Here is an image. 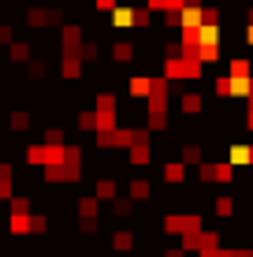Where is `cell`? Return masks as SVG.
<instances>
[{
	"label": "cell",
	"instance_id": "cell-1",
	"mask_svg": "<svg viewBox=\"0 0 253 257\" xmlns=\"http://www.w3.org/2000/svg\"><path fill=\"white\" fill-rule=\"evenodd\" d=\"M197 179L201 183H231L234 179V164L231 161H201L197 164Z\"/></svg>",
	"mask_w": 253,
	"mask_h": 257
},
{
	"label": "cell",
	"instance_id": "cell-11",
	"mask_svg": "<svg viewBox=\"0 0 253 257\" xmlns=\"http://www.w3.org/2000/svg\"><path fill=\"white\" fill-rule=\"evenodd\" d=\"M75 123H78V131H97V112L93 108H78Z\"/></svg>",
	"mask_w": 253,
	"mask_h": 257
},
{
	"label": "cell",
	"instance_id": "cell-15",
	"mask_svg": "<svg viewBox=\"0 0 253 257\" xmlns=\"http://www.w3.org/2000/svg\"><path fill=\"white\" fill-rule=\"evenodd\" d=\"M8 52H12L15 64H26V60H30V41H12V45H8Z\"/></svg>",
	"mask_w": 253,
	"mask_h": 257
},
{
	"label": "cell",
	"instance_id": "cell-18",
	"mask_svg": "<svg viewBox=\"0 0 253 257\" xmlns=\"http://www.w3.org/2000/svg\"><path fill=\"white\" fill-rule=\"evenodd\" d=\"M93 194H97V198H101V201H108V198H116V179H97V190H93Z\"/></svg>",
	"mask_w": 253,
	"mask_h": 257
},
{
	"label": "cell",
	"instance_id": "cell-8",
	"mask_svg": "<svg viewBox=\"0 0 253 257\" xmlns=\"http://www.w3.org/2000/svg\"><path fill=\"white\" fill-rule=\"evenodd\" d=\"M60 75H64V78H71V82H75V78H82V60H78L75 52H64V64H60Z\"/></svg>",
	"mask_w": 253,
	"mask_h": 257
},
{
	"label": "cell",
	"instance_id": "cell-7",
	"mask_svg": "<svg viewBox=\"0 0 253 257\" xmlns=\"http://www.w3.org/2000/svg\"><path fill=\"white\" fill-rule=\"evenodd\" d=\"M160 172H164V183H175V187L186 183V164H182V161H164Z\"/></svg>",
	"mask_w": 253,
	"mask_h": 257
},
{
	"label": "cell",
	"instance_id": "cell-6",
	"mask_svg": "<svg viewBox=\"0 0 253 257\" xmlns=\"http://www.w3.org/2000/svg\"><path fill=\"white\" fill-rule=\"evenodd\" d=\"M149 90H153V78L149 75H134V78H130V86H127V93L134 97V101H145Z\"/></svg>",
	"mask_w": 253,
	"mask_h": 257
},
{
	"label": "cell",
	"instance_id": "cell-12",
	"mask_svg": "<svg viewBox=\"0 0 253 257\" xmlns=\"http://www.w3.org/2000/svg\"><path fill=\"white\" fill-rule=\"evenodd\" d=\"M112 60H116V64L134 60V45H130V41H116V45H112Z\"/></svg>",
	"mask_w": 253,
	"mask_h": 257
},
{
	"label": "cell",
	"instance_id": "cell-5",
	"mask_svg": "<svg viewBox=\"0 0 253 257\" xmlns=\"http://www.w3.org/2000/svg\"><path fill=\"white\" fill-rule=\"evenodd\" d=\"M179 161L186 164V168L190 164H201L205 161V149L197 146V142H179Z\"/></svg>",
	"mask_w": 253,
	"mask_h": 257
},
{
	"label": "cell",
	"instance_id": "cell-3",
	"mask_svg": "<svg viewBox=\"0 0 253 257\" xmlns=\"http://www.w3.org/2000/svg\"><path fill=\"white\" fill-rule=\"evenodd\" d=\"M179 112H182L186 119H197V116L205 112V97L197 93V90H186V93L179 97Z\"/></svg>",
	"mask_w": 253,
	"mask_h": 257
},
{
	"label": "cell",
	"instance_id": "cell-2",
	"mask_svg": "<svg viewBox=\"0 0 253 257\" xmlns=\"http://www.w3.org/2000/svg\"><path fill=\"white\" fill-rule=\"evenodd\" d=\"M197 227H201L197 212H168L164 216V231L168 235H186V231H197Z\"/></svg>",
	"mask_w": 253,
	"mask_h": 257
},
{
	"label": "cell",
	"instance_id": "cell-13",
	"mask_svg": "<svg viewBox=\"0 0 253 257\" xmlns=\"http://www.w3.org/2000/svg\"><path fill=\"white\" fill-rule=\"evenodd\" d=\"M8 231H12L15 238H26L30 235V216H12L8 220Z\"/></svg>",
	"mask_w": 253,
	"mask_h": 257
},
{
	"label": "cell",
	"instance_id": "cell-22",
	"mask_svg": "<svg viewBox=\"0 0 253 257\" xmlns=\"http://www.w3.org/2000/svg\"><path fill=\"white\" fill-rule=\"evenodd\" d=\"M45 71H49L45 60H34V64H30V78H45Z\"/></svg>",
	"mask_w": 253,
	"mask_h": 257
},
{
	"label": "cell",
	"instance_id": "cell-23",
	"mask_svg": "<svg viewBox=\"0 0 253 257\" xmlns=\"http://www.w3.org/2000/svg\"><path fill=\"white\" fill-rule=\"evenodd\" d=\"M164 257H186V250H182V246H179V250H168Z\"/></svg>",
	"mask_w": 253,
	"mask_h": 257
},
{
	"label": "cell",
	"instance_id": "cell-10",
	"mask_svg": "<svg viewBox=\"0 0 253 257\" xmlns=\"http://www.w3.org/2000/svg\"><path fill=\"white\" fill-rule=\"evenodd\" d=\"M112 23H116L119 30L134 26V8H112Z\"/></svg>",
	"mask_w": 253,
	"mask_h": 257
},
{
	"label": "cell",
	"instance_id": "cell-9",
	"mask_svg": "<svg viewBox=\"0 0 253 257\" xmlns=\"http://www.w3.org/2000/svg\"><path fill=\"white\" fill-rule=\"evenodd\" d=\"M127 198H134V201H149V198H153V187H149V179H130V187H127Z\"/></svg>",
	"mask_w": 253,
	"mask_h": 257
},
{
	"label": "cell",
	"instance_id": "cell-21",
	"mask_svg": "<svg viewBox=\"0 0 253 257\" xmlns=\"http://www.w3.org/2000/svg\"><path fill=\"white\" fill-rule=\"evenodd\" d=\"M45 146H67L64 142V127H49L45 131Z\"/></svg>",
	"mask_w": 253,
	"mask_h": 257
},
{
	"label": "cell",
	"instance_id": "cell-19",
	"mask_svg": "<svg viewBox=\"0 0 253 257\" xmlns=\"http://www.w3.org/2000/svg\"><path fill=\"white\" fill-rule=\"evenodd\" d=\"M12 131H30V112H26V108L12 112Z\"/></svg>",
	"mask_w": 253,
	"mask_h": 257
},
{
	"label": "cell",
	"instance_id": "cell-24",
	"mask_svg": "<svg viewBox=\"0 0 253 257\" xmlns=\"http://www.w3.org/2000/svg\"><path fill=\"white\" fill-rule=\"evenodd\" d=\"M246 41H249V45H253V23H249V30H246Z\"/></svg>",
	"mask_w": 253,
	"mask_h": 257
},
{
	"label": "cell",
	"instance_id": "cell-20",
	"mask_svg": "<svg viewBox=\"0 0 253 257\" xmlns=\"http://www.w3.org/2000/svg\"><path fill=\"white\" fill-rule=\"evenodd\" d=\"M216 216H234V198H216Z\"/></svg>",
	"mask_w": 253,
	"mask_h": 257
},
{
	"label": "cell",
	"instance_id": "cell-17",
	"mask_svg": "<svg viewBox=\"0 0 253 257\" xmlns=\"http://www.w3.org/2000/svg\"><path fill=\"white\" fill-rule=\"evenodd\" d=\"M231 75H234V78H246V82H249V78H253V75H249V60L234 56V60H231Z\"/></svg>",
	"mask_w": 253,
	"mask_h": 257
},
{
	"label": "cell",
	"instance_id": "cell-16",
	"mask_svg": "<svg viewBox=\"0 0 253 257\" xmlns=\"http://www.w3.org/2000/svg\"><path fill=\"white\" fill-rule=\"evenodd\" d=\"M112 212L116 216H130L134 212V198H112Z\"/></svg>",
	"mask_w": 253,
	"mask_h": 257
},
{
	"label": "cell",
	"instance_id": "cell-14",
	"mask_svg": "<svg viewBox=\"0 0 253 257\" xmlns=\"http://www.w3.org/2000/svg\"><path fill=\"white\" fill-rule=\"evenodd\" d=\"M134 242L138 238L130 235V231H112V246H116L119 253H127V250H134Z\"/></svg>",
	"mask_w": 253,
	"mask_h": 257
},
{
	"label": "cell",
	"instance_id": "cell-4",
	"mask_svg": "<svg viewBox=\"0 0 253 257\" xmlns=\"http://www.w3.org/2000/svg\"><path fill=\"white\" fill-rule=\"evenodd\" d=\"M75 212H78V220H97L101 198H97V194H82V198H75Z\"/></svg>",
	"mask_w": 253,
	"mask_h": 257
}]
</instances>
